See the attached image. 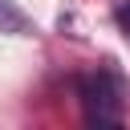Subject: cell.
<instances>
[{"label":"cell","instance_id":"obj_3","mask_svg":"<svg viewBox=\"0 0 130 130\" xmlns=\"http://www.w3.org/2000/svg\"><path fill=\"white\" fill-rule=\"evenodd\" d=\"M114 16H118V24H122V32L130 37V0H122V4L114 8Z\"/></svg>","mask_w":130,"mask_h":130},{"label":"cell","instance_id":"obj_1","mask_svg":"<svg viewBox=\"0 0 130 130\" xmlns=\"http://www.w3.org/2000/svg\"><path fill=\"white\" fill-rule=\"evenodd\" d=\"M77 93H81L85 122H93V126H118L122 122V85L110 69L77 77Z\"/></svg>","mask_w":130,"mask_h":130},{"label":"cell","instance_id":"obj_2","mask_svg":"<svg viewBox=\"0 0 130 130\" xmlns=\"http://www.w3.org/2000/svg\"><path fill=\"white\" fill-rule=\"evenodd\" d=\"M0 32H8V37H32L37 24H32V16H28L20 4L0 0Z\"/></svg>","mask_w":130,"mask_h":130}]
</instances>
